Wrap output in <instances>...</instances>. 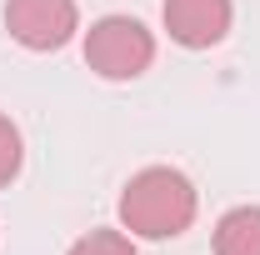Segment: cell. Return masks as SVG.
<instances>
[{
	"label": "cell",
	"mask_w": 260,
	"mask_h": 255,
	"mask_svg": "<svg viewBox=\"0 0 260 255\" xmlns=\"http://www.w3.org/2000/svg\"><path fill=\"white\" fill-rule=\"evenodd\" d=\"M195 220V185L175 165H145L120 190V225L140 240H175Z\"/></svg>",
	"instance_id": "cell-1"
},
{
	"label": "cell",
	"mask_w": 260,
	"mask_h": 255,
	"mask_svg": "<svg viewBox=\"0 0 260 255\" xmlns=\"http://www.w3.org/2000/svg\"><path fill=\"white\" fill-rule=\"evenodd\" d=\"M155 60V35L135 15H100L85 30V65L100 80H135Z\"/></svg>",
	"instance_id": "cell-2"
},
{
	"label": "cell",
	"mask_w": 260,
	"mask_h": 255,
	"mask_svg": "<svg viewBox=\"0 0 260 255\" xmlns=\"http://www.w3.org/2000/svg\"><path fill=\"white\" fill-rule=\"evenodd\" d=\"M5 30L25 50H60L80 30L75 0H5Z\"/></svg>",
	"instance_id": "cell-3"
},
{
	"label": "cell",
	"mask_w": 260,
	"mask_h": 255,
	"mask_svg": "<svg viewBox=\"0 0 260 255\" xmlns=\"http://www.w3.org/2000/svg\"><path fill=\"white\" fill-rule=\"evenodd\" d=\"M165 30L175 45L185 50H210L230 35V20H235V5L230 0H165Z\"/></svg>",
	"instance_id": "cell-4"
},
{
	"label": "cell",
	"mask_w": 260,
	"mask_h": 255,
	"mask_svg": "<svg viewBox=\"0 0 260 255\" xmlns=\"http://www.w3.org/2000/svg\"><path fill=\"white\" fill-rule=\"evenodd\" d=\"M215 255H260V205H235L220 215Z\"/></svg>",
	"instance_id": "cell-5"
},
{
	"label": "cell",
	"mask_w": 260,
	"mask_h": 255,
	"mask_svg": "<svg viewBox=\"0 0 260 255\" xmlns=\"http://www.w3.org/2000/svg\"><path fill=\"white\" fill-rule=\"evenodd\" d=\"M70 255H140V250H135L130 230H90L70 245Z\"/></svg>",
	"instance_id": "cell-6"
},
{
	"label": "cell",
	"mask_w": 260,
	"mask_h": 255,
	"mask_svg": "<svg viewBox=\"0 0 260 255\" xmlns=\"http://www.w3.org/2000/svg\"><path fill=\"white\" fill-rule=\"evenodd\" d=\"M20 160H25V145H20V130L0 115V190L20 175Z\"/></svg>",
	"instance_id": "cell-7"
}]
</instances>
